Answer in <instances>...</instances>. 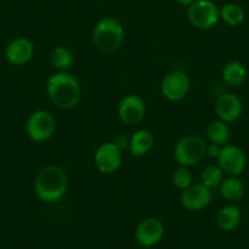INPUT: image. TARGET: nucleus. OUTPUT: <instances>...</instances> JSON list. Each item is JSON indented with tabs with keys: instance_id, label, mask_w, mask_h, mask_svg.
I'll use <instances>...</instances> for the list:
<instances>
[{
	"instance_id": "obj_2",
	"label": "nucleus",
	"mask_w": 249,
	"mask_h": 249,
	"mask_svg": "<svg viewBox=\"0 0 249 249\" xmlns=\"http://www.w3.org/2000/svg\"><path fill=\"white\" fill-rule=\"evenodd\" d=\"M47 93L60 109L70 110L80 104L81 86L77 78L68 71L55 73L48 80Z\"/></svg>"
},
{
	"instance_id": "obj_8",
	"label": "nucleus",
	"mask_w": 249,
	"mask_h": 249,
	"mask_svg": "<svg viewBox=\"0 0 249 249\" xmlns=\"http://www.w3.org/2000/svg\"><path fill=\"white\" fill-rule=\"evenodd\" d=\"M217 165L227 176H238L246 169L247 157L237 145L225 144L217 157Z\"/></svg>"
},
{
	"instance_id": "obj_12",
	"label": "nucleus",
	"mask_w": 249,
	"mask_h": 249,
	"mask_svg": "<svg viewBox=\"0 0 249 249\" xmlns=\"http://www.w3.org/2000/svg\"><path fill=\"white\" fill-rule=\"evenodd\" d=\"M145 115V103L140 95L128 94L119 104V116L126 124H137Z\"/></svg>"
},
{
	"instance_id": "obj_21",
	"label": "nucleus",
	"mask_w": 249,
	"mask_h": 249,
	"mask_svg": "<svg viewBox=\"0 0 249 249\" xmlns=\"http://www.w3.org/2000/svg\"><path fill=\"white\" fill-rule=\"evenodd\" d=\"M243 8L236 3H227L220 9V18L229 26H238L244 21Z\"/></svg>"
},
{
	"instance_id": "obj_11",
	"label": "nucleus",
	"mask_w": 249,
	"mask_h": 249,
	"mask_svg": "<svg viewBox=\"0 0 249 249\" xmlns=\"http://www.w3.org/2000/svg\"><path fill=\"white\" fill-rule=\"evenodd\" d=\"M165 227L161 220L157 217H147L137 225L135 231L136 241L142 247H154L162 239Z\"/></svg>"
},
{
	"instance_id": "obj_3",
	"label": "nucleus",
	"mask_w": 249,
	"mask_h": 249,
	"mask_svg": "<svg viewBox=\"0 0 249 249\" xmlns=\"http://www.w3.org/2000/svg\"><path fill=\"white\" fill-rule=\"evenodd\" d=\"M92 37L98 50L103 53H114L122 45L124 28L116 18H104L94 26Z\"/></svg>"
},
{
	"instance_id": "obj_15",
	"label": "nucleus",
	"mask_w": 249,
	"mask_h": 249,
	"mask_svg": "<svg viewBox=\"0 0 249 249\" xmlns=\"http://www.w3.org/2000/svg\"><path fill=\"white\" fill-rule=\"evenodd\" d=\"M221 76L224 82L230 87H239L243 85L248 77V71L244 64L237 60H232L225 64L222 68Z\"/></svg>"
},
{
	"instance_id": "obj_23",
	"label": "nucleus",
	"mask_w": 249,
	"mask_h": 249,
	"mask_svg": "<svg viewBox=\"0 0 249 249\" xmlns=\"http://www.w3.org/2000/svg\"><path fill=\"white\" fill-rule=\"evenodd\" d=\"M172 182H174V186L177 187V188L181 191L186 190L187 187H190L191 184L193 183V177L191 171L188 170V167L179 166L178 169L174 172Z\"/></svg>"
},
{
	"instance_id": "obj_9",
	"label": "nucleus",
	"mask_w": 249,
	"mask_h": 249,
	"mask_svg": "<svg viewBox=\"0 0 249 249\" xmlns=\"http://www.w3.org/2000/svg\"><path fill=\"white\" fill-rule=\"evenodd\" d=\"M94 162L98 171L104 175H111L121 166L122 152L114 142H105L98 147L94 154Z\"/></svg>"
},
{
	"instance_id": "obj_17",
	"label": "nucleus",
	"mask_w": 249,
	"mask_h": 249,
	"mask_svg": "<svg viewBox=\"0 0 249 249\" xmlns=\"http://www.w3.org/2000/svg\"><path fill=\"white\" fill-rule=\"evenodd\" d=\"M241 219L242 214L239 208L233 204H230L222 208V209L217 213L216 224L220 230L230 232L233 231V230H236L237 227H238V225L241 224Z\"/></svg>"
},
{
	"instance_id": "obj_18",
	"label": "nucleus",
	"mask_w": 249,
	"mask_h": 249,
	"mask_svg": "<svg viewBox=\"0 0 249 249\" xmlns=\"http://www.w3.org/2000/svg\"><path fill=\"white\" fill-rule=\"evenodd\" d=\"M220 193L227 202L234 203L243 198L246 187L237 176H229L220 184Z\"/></svg>"
},
{
	"instance_id": "obj_16",
	"label": "nucleus",
	"mask_w": 249,
	"mask_h": 249,
	"mask_svg": "<svg viewBox=\"0 0 249 249\" xmlns=\"http://www.w3.org/2000/svg\"><path fill=\"white\" fill-rule=\"evenodd\" d=\"M154 145V136L148 130H138L131 136L130 150L133 157H143L147 154Z\"/></svg>"
},
{
	"instance_id": "obj_4",
	"label": "nucleus",
	"mask_w": 249,
	"mask_h": 249,
	"mask_svg": "<svg viewBox=\"0 0 249 249\" xmlns=\"http://www.w3.org/2000/svg\"><path fill=\"white\" fill-rule=\"evenodd\" d=\"M174 157L179 166H196L207 157V142L200 136L188 135L177 142Z\"/></svg>"
},
{
	"instance_id": "obj_5",
	"label": "nucleus",
	"mask_w": 249,
	"mask_h": 249,
	"mask_svg": "<svg viewBox=\"0 0 249 249\" xmlns=\"http://www.w3.org/2000/svg\"><path fill=\"white\" fill-rule=\"evenodd\" d=\"M187 18L193 27L210 30L220 21V9L210 0H196L188 6Z\"/></svg>"
},
{
	"instance_id": "obj_24",
	"label": "nucleus",
	"mask_w": 249,
	"mask_h": 249,
	"mask_svg": "<svg viewBox=\"0 0 249 249\" xmlns=\"http://www.w3.org/2000/svg\"><path fill=\"white\" fill-rule=\"evenodd\" d=\"M130 141L131 137H127L126 135H119L116 138H115V145L119 148L120 150H126L130 148Z\"/></svg>"
},
{
	"instance_id": "obj_26",
	"label": "nucleus",
	"mask_w": 249,
	"mask_h": 249,
	"mask_svg": "<svg viewBox=\"0 0 249 249\" xmlns=\"http://www.w3.org/2000/svg\"><path fill=\"white\" fill-rule=\"evenodd\" d=\"M177 4H179V5L182 6H190L191 4L195 3L196 0H175Z\"/></svg>"
},
{
	"instance_id": "obj_25",
	"label": "nucleus",
	"mask_w": 249,
	"mask_h": 249,
	"mask_svg": "<svg viewBox=\"0 0 249 249\" xmlns=\"http://www.w3.org/2000/svg\"><path fill=\"white\" fill-rule=\"evenodd\" d=\"M221 145L215 144V143H209V144H207V157L217 159L220 152H221Z\"/></svg>"
},
{
	"instance_id": "obj_20",
	"label": "nucleus",
	"mask_w": 249,
	"mask_h": 249,
	"mask_svg": "<svg viewBox=\"0 0 249 249\" xmlns=\"http://www.w3.org/2000/svg\"><path fill=\"white\" fill-rule=\"evenodd\" d=\"M50 62L60 72L68 71L73 64V54L69 48L64 45H57L53 48L50 53Z\"/></svg>"
},
{
	"instance_id": "obj_22",
	"label": "nucleus",
	"mask_w": 249,
	"mask_h": 249,
	"mask_svg": "<svg viewBox=\"0 0 249 249\" xmlns=\"http://www.w3.org/2000/svg\"><path fill=\"white\" fill-rule=\"evenodd\" d=\"M222 181H224V172L220 169L219 165H210L203 170L202 183L209 190L220 187Z\"/></svg>"
},
{
	"instance_id": "obj_6",
	"label": "nucleus",
	"mask_w": 249,
	"mask_h": 249,
	"mask_svg": "<svg viewBox=\"0 0 249 249\" xmlns=\"http://www.w3.org/2000/svg\"><path fill=\"white\" fill-rule=\"evenodd\" d=\"M56 130V121L47 110H37L28 116L26 121L27 136L37 143L49 141Z\"/></svg>"
},
{
	"instance_id": "obj_13",
	"label": "nucleus",
	"mask_w": 249,
	"mask_h": 249,
	"mask_svg": "<svg viewBox=\"0 0 249 249\" xmlns=\"http://www.w3.org/2000/svg\"><path fill=\"white\" fill-rule=\"evenodd\" d=\"M215 111L217 117L226 124L236 122L243 112L242 100L233 93H224L220 95L215 103Z\"/></svg>"
},
{
	"instance_id": "obj_7",
	"label": "nucleus",
	"mask_w": 249,
	"mask_h": 249,
	"mask_svg": "<svg viewBox=\"0 0 249 249\" xmlns=\"http://www.w3.org/2000/svg\"><path fill=\"white\" fill-rule=\"evenodd\" d=\"M191 80L184 71L174 70L167 73L161 81V94L170 102H179L190 92Z\"/></svg>"
},
{
	"instance_id": "obj_10",
	"label": "nucleus",
	"mask_w": 249,
	"mask_h": 249,
	"mask_svg": "<svg viewBox=\"0 0 249 249\" xmlns=\"http://www.w3.org/2000/svg\"><path fill=\"white\" fill-rule=\"evenodd\" d=\"M179 202L184 209L190 212H199L205 209L212 202V192L208 187L200 183H192L182 191Z\"/></svg>"
},
{
	"instance_id": "obj_1",
	"label": "nucleus",
	"mask_w": 249,
	"mask_h": 249,
	"mask_svg": "<svg viewBox=\"0 0 249 249\" xmlns=\"http://www.w3.org/2000/svg\"><path fill=\"white\" fill-rule=\"evenodd\" d=\"M68 175L56 165H48L37 174L35 179V193L44 203H56L68 192Z\"/></svg>"
},
{
	"instance_id": "obj_19",
	"label": "nucleus",
	"mask_w": 249,
	"mask_h": 249,
	"mask_svg": "<svg viewBox=\"0 0 249 249\" xmlns=\"http://www.w3.org/2000/svg\"><path fill=\"white\" fill-rule=\"evenodd\" d=\"M207 137L210 143H215V144L224 147L231 137V130H230L229 124L221 121V120L210 122L207 127Z\"/></svg>"
},
{
	"instance_id": "obj_14",
	"label": "nucleus",
	"mask_w": 249,
	"mask_h": 249,
	"mask_svg": "<svg viewBox=\"0 0 249 249\" xmlns=\"http://www.w3.org/2000/svg\"><path fill=\"white\" fill-rule=\"evenodd\" d=\"M35 55V45L32 40L25 37H18L11 40L5 49V57L11 65L23 66Z\"/></svg>"
}]
</instances>
